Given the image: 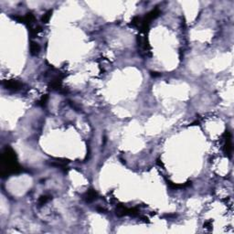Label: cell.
Masks as SVG:
<instances>
[{
    "label": "cell",
    "instance_id": "6",
    "mask_svg": "<svg viewBox=\"0 0 234 234\" xmlns=\"http://www.w3.org/2000/svg\"><path fill=\"white\" fill-rule=\"evenodd\" d=\"M51 14H52V11H51V10H49V11L46 13V14L43 15V17H42V18H41L42 22H43V23H48L49 20V18H50V17H51Z\"/></svg>",
    "mask_w": 234,
    "mask_h": 234
},
{
    "label": "cell",
    "instance_id": "4",
    "mask_svg": "<svg viewBox=\"0 0 234 234\" xmlns=\"http://www.w3.org/2000/svg\"><path fill=\"white\" fill-rule=\"evenodd\" d=\"M29 49H30V53L32 55H38V52H40V46H38V43H36V42H31L30 43Z\"/></svg>",
    "mask_w": 234,
    "mask_h": 234
},
{
    "label": "cell",
    "instance_id": "2",
    "mask_svg": "<svg viewBox=\"0 0 234 234\" xmlns=\"http://www.w3.org/2000/svg\"><path fill=\"white\" fill-rule=\"evenodd\" d=\"M3 85L6 89L13 90V91H17V90H20L22 88V83L17 81H15V80L4 81Z\"/></svg>",
    "mask_w": 234,
    "mask_h": 234
},
{
    "label": "cell",
    "instance_id": "1",
    "mask_svg": "<svg viewBox=\"0 0 234 234\" xmlns=\"http://www.w3.org/2000/svg\"><path fill=\"white\" fill-rule=\"evenodd\" d=\"M21 171V167L17 162L16 153L9 146L6 147L1 155V169L0 174L2 177H6L12 174Z\"/></svg>",
    "mask_w": 234,
    "mask_h": 234
},
{
    "label": "cell",
    "instance_id": "8",
    "mask_svg": "<svg viewBox=\"0 0 234 234\" xmlns=\"http://www.w3.org/2000/svg\"><path fill=\"white\" fill-rule=\"evenodd\" d=\"M47 100H48V96H47V95H44V96L41 97V99H40V101H38V105H40V106H44L45 104H46Z\"/></svg>",
    "mask_w": 234,
    "mask_h": 234
},
{
    "label": "cell",
    "instance_id": "5",
    "mask_svg": "<svg viewBox=\"0 0 234 234\" xmlns=\"http://www.w3.org/2000/svg\"><path fill=\"white\" fill-rule=\"evenodd\" d=\"M231 150H232V147H231V134H229V137H227V138H226L225 152H226L227 154H228V155H231Z\"/></svg>",
    "mask_w": 234,
    "mask_h": 234
},
{
    "label": "cell",
    "instance_id": "3",
    "mask_svg": "<svg viewBox=\"0 0 234 234\" xmlns=\"http://www.w3.org/2000/svg\"><path fill=\"white\" fill-rule=\"evenodd\" d=\"M97 197H98V195H97V192L95 190H93V189L88 190L85 194L83 195V198L85 199L86 201H88V202H91V201L96 199Z\"/></svg>",
    "mask_w": 234,
    "mask_h": 234
},
{
    "label": "cell",
    "instance_id": "7",
    "mask_svg": "<svg viewBox=\"0 0 234 234\" xmlns=\"http://www.w3.org/2000/svg\"><path fill=\"white\" fill-rule=\"evenodd\" d=\"M49 199H50L49 196H46V195H45V196H41L40 199H38V204H40V206H42L45 203H47Z\"/></svg>",
    "mask_w": 234,
    "mask_h": 234
}]
</instances>
